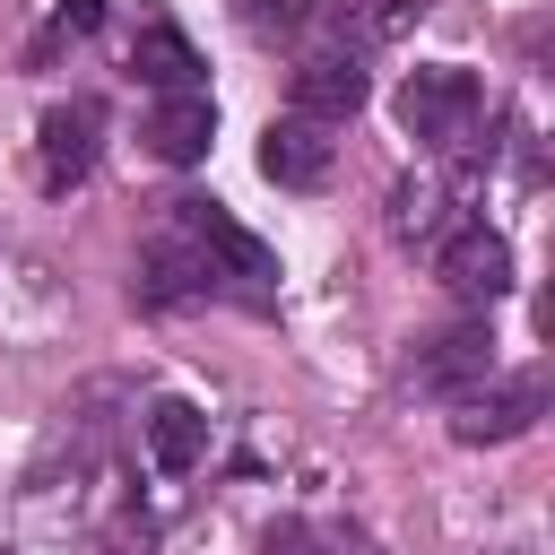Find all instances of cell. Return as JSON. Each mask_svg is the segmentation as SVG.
Listing matches in <instances>:
<instances>
[{
    "mask_svg": "<svg viewBox=\"0 0 555 555\" xmlns=\"http://www.w3.org/2000/svg\"><path fill=\"white\" fill-rule=\"evenodd\" d=\"M173 217L191 225V243H199L208 278H225V295H234V304H251V312H269V304H278V251H269L260 234H243L217 199H173Z\"/></svg>",
    "mask_w": 555,
    "mask_h": 555,
    "instance_id": "1",
    "label": "cell"
},
{
    "mask_svg": "<svg viewBox=\"0 0 555 555\" xmlns=\"http://www.w3.org/2000/svg\"><path fill=\"white\" fill-rule=\"evenodd\" d=\"M477 104H486V87H477L460 61H425V69H408V87H399V130H408L416 147H460L468 121H477Z\"/></svg>",
    "mask_w": 555,
    "mask_h": 555,
    "instance_id": "2",
    "label": "cell"
},
{
    "mask_svg": "<svg viewBox=\"0 0 555 555\" xmlns=\"http://www.w3.org/2000/svg\"><path fill=\"white\" fill-rule=\"evenodd\" d=\"M434 278L460 295V304H494L512 286V243L486 225V217H460L442 243H434Z\"/></svg>",
    "mask_w": 555,
    "mask_h": 555,
    "instance_id": "3",
    "label": "cell"
},
{
    "mask_svg": "<svg viewBox=\"0 0 555 555\" xmlns=\"http://www.w3.org/2000/svg\"><path fill=\"white\" fill-rule=\"evenodd\" d=\"M486 373H494V338H486V321L434 330V338H416V356H408V390H425V399H460V390H477Z\"/></svg>",
    "mask_w": 555,
    "mask_h": 555,
    "instance_id": "4",
    "label": "cell"
},
{
    "mask_svg": "<svg viewBox=\"0 0 555 555\" xmlns=\"http://www.w3.org/2000/svg\"><path fill=\"white\" fill-rule=\"evenodd\" d=\"M538 408H546V390L538 382H477V390H460L451 399V442H468V451H486V442H512V434H529L538 425Z\"/></svg>",
    "mask_w": 555,
    "mask_h": 555,
    "instance_id": "5",
    "label": "cell"
},
{
    "mask_svg": "<svg viewBox=\"0 0 555 555\" xmlns=\"http://www.w3.org/2000/svg\"><path fill=\"white\" fill-rule=\"evenodd\" d=\"M95 130H104V104H95V95H69V104H52V113L35 121V173H43V191L87 182V165H95Z\"/></svg>",
    "mask_w": 555,
    "mask_h": 555,
    "instance_id": "6",
    "label": "cell"
},
{
    "mask_svg": "<svg viewBox=\"0 0 555 555\" xmlns=\"http://www.w3.org/2000/svg\"><path fill=\"white\" fill-rule=\"evenodd\" d=\"M330 165H338V147H330V121L278 113V121L260 130V173H269L278 191H321V182H330Z\"/></svg>",
    "mask_w": 555,
    "mask_h": 555,
    "instance_id": "7",
    "label": "cell"
},
{
    "mask_svg": "<svg viewBox=\"0 0 555 555\" xmlns=\"http://www.w3.org/2000/svg\"><path fill=\"white\" fill-rule=\"evenodd\" d=\"M364 95H373V78H364L356 52H312V61H295V113H304V121H347V113H364Z\"/></svg>",
    "mask_w": 555,
    "mask_h": 555,
    "instance_id": "8",
    "label": "cell"
},
{
    "mask_svg": "<svg viewBox=\"0 0 555 555\" xmlns=\"http://www.w3.org/2000/svg\"><path fill=\"white\" fill-rule=\"evenodd\" d=\"M199 286H208V260H199L191 225L165 217V234L139 251V295H147V304H182V295H199Z\"/></svg>",
    "mask_w": 555,
    "mask_h": 555,
    "instance_id": "9",
    "label": "cell"
},
{
    "mask_svg": "<svg viewBox=\"0 0 555 555\" xmlns=\"http://www.w3.org/2000/svg\"><path fill=\"white\" fill-rule=\"evenodd\" d=\"M208 139H217V104H208L199 87H182V95H165V104L147 113V147H156L165 165H199Z\"/></svg>",
    "mask_w": 555,
    "mask_h": 555,
    "instance_id": "10",
    "label": "cell"
},
{
    "mask_svg": "<svg viewBox=\"0 0 555 555\" xmlns=\"http://www.w3.org/2000/svg\"><path fill=\"white\" fill-rule=\"evenodd\" d=\"M139 425H147V460H156L165 477H191V468L208 460V416H199L191 399H156Z\"/></svg>",
    "mask_w": 555,
    "mask_h": 555,
    "instance_id": "11",
    "label": "cell"
},
{
    "mask_svg": "<svg viewBox=\"0 0 555 555\" xmlns=\"http://www.w3.org/2000/svg\"><path fill=\"white\" fill-rule=\"evenodd\" d=\"M451 225H460V217H451V191H442V182H399V191H390V234H399L408 251H434Z\"/></svg>",
    "mask_w": 555,
    "mask_h": 555,
    "instance_id": "12",
    "label": "cell"
},
{
    "mask_svg": "<svg viewBox=\"0 0 555 555\" xmlns=\"http://www.w3.org/2000/svg\"><path fill=\"white\" fill-rule=\"evenodd\" d=\"M130 69H139L156 95H182V87H199V52H191L173 26H147V35H139V52H130Z\"/></svg>",
    "mask_w": 555,
    "mask_h": 555,
    "instance_id": "13",
    "label": "cell"
},
{
    "mask_svg": "<svg viewBox=\"0 0 555 555\" xmlns=\"http://www.w3.org/2000/svg\"><path fill=\"white\" fill-rule=\"evenodd\" d=\"M243 17H251V26H304L312 0H243Z\"/></svg>",
    "mask_w": 555,
    "mask_h": 555,
    "instance_id": "14",
    "label": "cell"
},
{
    "mask_svg": "<svg viewBox=\"0 0 555 555\" xmlns=\"http://www.w3.org/2000/svg\"><path fill=\"white\" fill-rule=\"evenodd\" d=\"M416 9H425V0H382V9H373V35H399Z\"/></svg>",
    "mask_w": 555,
    "mask_h": 555,
    "instance_id": "15",
    "label": "cell"
},
{
    "mask_svg": "<svg viewBox=\"0 0 555 555\" xmlns=\"http://www.w3.org/2000/svg\"><path fill=\"white\" fill-rule=\"evenodd\" d=\"M95 17H104V9H95V0H61V26H69V35H87V26H95Z\"/></svg>",
    "mask_w": 555,
    "mask_h": 555,
    "instance_id": "16",
    "label": "cell"
}]
</instances>
